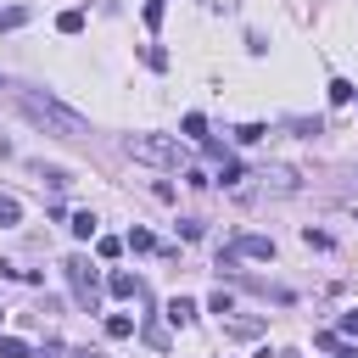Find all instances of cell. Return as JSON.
<instances>
[{
    "mask_svg": "<svg viewBox=\"0 0 358 358\" xmlns=\"http://www.w3.org/2000/svg\"><path fill=\"white\" fill-rule=\"evenodd\" d=\"M17 106H22V117H34L39 129H50V134H62V140H84V134H90V123H84L73 106H62L56 95H39V90H17Z\"/></svg>",
    "mask_w": 358,
    "mask_h": 358,
    "instance_id": "obj_1",
    "label": "cell"
},
{
    "mask_svg": "<svg viewBox=\"0 0 358 358\" xmlns=\"http://www.w3.org/2000/svg\"><path fill=\"white\" fill-rule=\"evenodd\" d=\"M201 129H207V117H201V112H190V117H185V134H190V140H201Z\"/></svg>",
    "mask_w": 358,
    "mask_h": 358,
    "instance_id": "obj_16",
    "label": "cell"
},
{
    "mask_svg": "<svg viewBox=\"0 0 358 358\" xmlns=\"http://www.w3.org/2000/svg\"><path fill=\"white\" fill-rule=\"evenodd\" d=\"M106 336H112V341H129V336H134V319H129V313H112V319H106Z\"/></svg>",
    "mask_w": 358,
    "mask_h": 358,
    "instance_id": "obj_7",
    "label": "cell"
},
{
    "mask_svg": "<svg viewBox=\"0 0 358 358\" xmlns=\"http://www.w3.org/2000/svg\"><path fill=\"white\" fill-rule=\"evenodd\" d=\"M62 268H67V280H73V296H78L84 308H95V268H90V257H84V252H73Z\"/></svg>",
    "mask_w": 358,
    "mask_h": 358,
    "instance_id": "obj_3",
    "label": "cell"
},
{
    "mask_svg": "<svg viewBox=\"0 0 358 358\" xmlns=\"http://www.w3.org/2000/svg\"><path fill=\"white\" fill-rule=\"evenodd\" d=\"M224 330H229V336H257L263 324H257V319H224Z\"/></svg>",
    "mask_w": 358,
    "mask_h": 358,
    "instance_id": "obj_10",
    "label": "cell"
},
{
    "mask_svg": "<svg viewBox=\"0 0 358 358\" xmlns=\"http://www.w3.org/2000/svg\"><path fill=\"white\" fill-rule=\"evenodd\" d=\"M341 330H347V336H358V313H347V319H341Z\"/></svg>",
    "mask_w": 358,
    "mask_h": 358,
    "instance_id": "obj_18",
    "label": "cell"
},
{
    "mask_svg": "<svg viewBox=\"0 0 358 358\" xmlns=\"http://www.w3.org/2000/svg\"><path fill=\"white\" fill-rule=\"evenodd\" d=\"M95 252H101V257H117V252H123V241H112V235H101V241H95Z\"/></svg>",
    "mask_w": 358,
    "mask_h": 358,
    "instance_id": "obj_17",
    "label": "cell"
},
{
    "mask_svg": "<svg viewBox=\"0 0 358 358\" xmlns=\"http://www.w3.org/2000/svg\"><path fill=\"white\" fill-rule=\"evenodd\" d=\"M207 308H213V313H218V319H229V313H235V302H229V291H218V296H213V302H207Z\"/></svg>",
    "mask_w": 358,
    "mask_h": 358,
    "instance_id": "obj_15",
    "label": "cell"
},
{
    "mask_svg": "<svg viewBox=\"0 0 358 358\" xmlns=\"http://www.w3.org/2000/svg\"><path fill=\"white\" fill-rule=\"evenodd\" d=\"M106 285H112V296H123V302L134 296V302H140V280H134V274H123V268H117V274H112Z\"/></svg>",
    "mask_w": 358,
    "mask_h": 358,
    "instance_id": "obj_5",
    "label": "cell"
},
{
    "mask_svg": "<svg viewBox=\"0 0 358 358\" xmlns=\"http://www.w3.org/2000/svg\"><path fill=\"white\" fill-rule=\"evenodd\" d=\"M22 218V207H17V196H0V224H17Z\"/></svg>",
    "mask_w": 358,
    "mask_h": 358,
    "instance_id": "obj_13",
    "label": "cell"
},
{
    "mask_svg": "<svg viewBox=\"0 0 358 358\" xmlns=\"http://www.w3.org/2000/svg\"><path fill=\"white\" fill-rule=\"evenodd\" d=\"M78 358H95V352H78Z\"/></svg>",
    "mask_w": 358,
    "mask_h": 358,
    "instance_id": "obj_20",
    "label": "cell"
},
{
    "mask_svg": "<svg viewBox=\"0 0 358 358\" xmlns=\"http://www.w3.org/2000/svg\"><path fill=\"white\" fill-rule=\"evenodd\" d=\"M129 246H134V252H151L157 241H151V229H129Z\"/></svg>",
    "mask_w": 358,
    "mask_h": 358,
    "instance_id": "obj_14",
    "label": "cell"
},
{
    "mask_svg": "<svg viewBox=\"0 0 358 358\" xmlns=\"http://www.w3.org/2000/svg\"><path fill=\"white\" fill-rule=\"evenodd\" d=\"M56 28H62V34H78V28H84V11H62Z\"/></svg>",
    "mask_w": 358,
    "mask_h": 358,
    "instance_id": "obj_11",
    "label": "cell"
},
{
    "mask_svg": "<svg viewBox=\"0 0 358 358\" xmlns=\"http://www.w3.org/2000/svg\"><path fill=\"white\" fill-rule=\"evenodd\" d=\"M352 179H358V168H352Z\"/></svg>",
    "mask_w": 358,
    "mask_h": 358,
    "instance_id": "obj_21",
    "label": "cell"
},
{
    "mask_svg": "<svg viewBox=\"0 0 358 358\" xmlns=\"http://www.w3.org/2000/svg\"><path fill=\"white\" fill-rule=\"evenodd\" d=\"M229 252H235V257H274V241H268V235H241Z\"/></svg>",
    "mask_w": 358,
    "mask_h": 358,
    "instance_id": "obj_4",
    "label": "cell"
},
{
    "mask_svg": "<svg viewBox=\"0 0 358 358\" xmlns=\"http://www.w3.org/2000/svg\"><path fill=\"white\" fill-rule=\"evenodd\" d=\"M0 358H28V347L17 336H0Z\"/></svg>",
    "mask_w": 358,
    "mask_h": 358,
    "instance_id": "obj_12",
    "label": "cell"
},
{
    "mask_svg": "<svg viewBox=\"0 0 358 358\" xmlns=\"http://www.w3.org/2000/svg\"><path fill=\"white\" fill-rule=\"evenodd\" d=\"M190 319H196V302L190 296H173L168 302V324H190Z\"/></svg>",
    "mask_w": 358,
    "mask_h": 358,
    "instance_id": "obj_6",
    "label": "cell"
},
{
    "mask_svg": "<svg viewBox=\"0 0 358 358\" xmlns=\"http://www.w3.org/2000/svg\"><path fill=\"white\" fill-rule=\"evenodd\" d=\"M336 358H358V352H352V347H341V352H336Z\"/></svg>",
    "mask_w": 358,
    "mask_h": 358,
    "instance_id": "obj_19",
    "label": "cell"
},
{
    "mask_svg": "<svg viewBox=\"0 0 358 358\" xmlns=\"http://www.w3.org/2000/svg\"><path fill=\"white\" fill-rule=\"evenodd\" d=\"M34 173H39V179H45V185H50V190H67V185H73V179H67V173H62V168H45V162H39V168H34Z\"/></svg>",
    "mask_w": 358,
    "mask_h": 358,
    "instance_id": "obj_9",
    "label": "cell"
},
{
    "mask_svg": "<svg viewBox=\"0 0 358 358\" xmlns=\"http://www.w3.org/2000/svg\"><path fill=\"white\" fill-rule=\"evenodd\" d=\"M123 151H129L134 162H151V168H179V162H185V145L168 140V134H129Z\"/></svg>",
    "mask_w": 358,
    "mask_h": 358,
    "instance_id": "obj_2",
    "label": "cell"
},
{
    "mask_svg": "<svg viewBox=\"0 0 358 358\" xmlns=\"http://www.w3.org/2000/svg\"><path fill=\"white\" fill-rule=\"evenodd\" d=\"M95 224H101L95 213H73V235H78V241H95Z\"/></svg>",
    "mask_w": 358,
    "mask_h": 358,
    "instance_id": "obj_8",
    "label": "cell"
}]
</instances>
